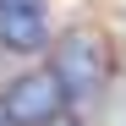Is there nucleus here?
<instances>
[{
  "mask_svg": "<svg viewBox=\"0 0 126 126\" xmlns=\"http://www.w3.org/2000/svg\"><path fill=\"white\" fill-rule=\"evenodd\" d=\"M0 126H6V115H0Z\"/></svg>",
  "mask_w": 126,
  "mask_h": 126,
  "instance_id": "5",
  "label": "nucleus"
},
{
  "mask_svg": "<svg viewBox=\"0 0 126 126\" xmlns=\"http://www.w3.org/2000/svg\"><path fill=\"white\" fill-rule=\"evenodd\" d=\"M44 44H49V11H44V0H11V6H0V49L38 55Z\"/></svg>",
  "mask_w": 126,
  "mask_h": 126,
  "instance_id": "3",
  "label": "nucleus"
},
{
  "mask_svg": "<svg viewBox=\"0 0 126 126\" xmlns=\"http://www.w3.org/2000/svg\"><path fill=\"white\" fill-rule=\"evenodd\" d=\"M49 71H55V82H60V93H66V104H93L99 93H104V77H110V60H104V44L93 33H66L55 44V55H49Z\"/></svg>",
  "mask_w": 126,
  "mask_h": 126,
  "instance_id": "1",
  "label": "nucleus"
},
{
  "mask_svg": "<svg viewBox=\"0 0 126 126\" xmlns=\"http://www.w3.org/2000/svg\"><path fill=\"white\" fill-rule=\"evenodd\" d=\"M60 110H66V93H60L55 71H22L6 82V93H0V115L6 126H55Z\"/></svg>",
  "mask_w": 126,
  "mask_h": 126,
  "instance_id": "2",
  "label": "nucleus"
},
{
  "mask_svg": "<svg viewBox=\"0 0 126 126\" xmlns=\"http://www.w3.org/2000/svg\"><path fill=\"white\" fill-rule=\"evenodd\" d=\"M0 6H11V0H0Z\"/></svg>",
  "mask_w": 126,
  "mask_h": 126,
  "instance_id": "4",
  "label": "nucleus"
}]
</instances>
